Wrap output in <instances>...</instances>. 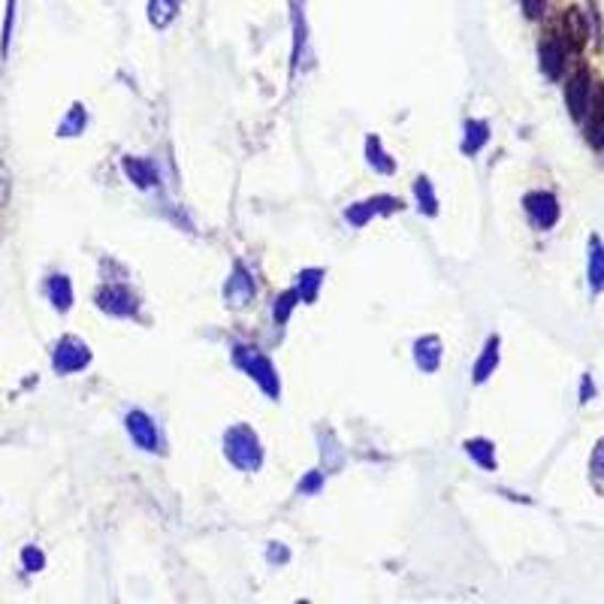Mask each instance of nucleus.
Returning a JSON list of instances; mask_svg holds the SVG:
<instances>
[{
  "label": "nucleus",
  "instance_id": "nucleus-1",
  "mask_svg": "<svg viewBox=\"0 0 604 604\" xmlns=\"http://www.w3.org/2000/svg\"><path fill=\"white\" fill-rule=\"evenodd\" d=\"M224 456L239 472H257L263 465V444H260L251 427L236 423V427L224 432Z\"/></svg>",
  "mask_w": 604,
  "mask_h": 604
},
{
  "label": "nucleus",
  "instance_id": "nucleus-2",
  "mask_svg": "<svg viewBox=\"0 0 604 604\" xmlns=\"http://www.w3.org/2000/svg\"><path fill=\"white\" fill-rule=\"evenodd\" d=\"M233 363H236V366H239V369H242L269 399H279L281 378L263 350L251 348V345H236V348H233Z\"/></svg>",
  "mask_w": 604,
  "mask_h": 604
},
{
  "label": "nucleus",
  "instance_id": "nucleus-3",
  "mask_svg": "<svg viewBox=\"0 0 604 604\" xmlns=\"http://www.w3.org/2000/svg\"><path fill=\"white\" fill-rule=\"evenodd\" d=\"M91 363V350L76 336H64L52 354V369L58 375H76Z\"/></svg>",
  "mask_w": 604,
  "mask_h": 604
},
{
  "label": "nucleus",
  "instance_id": "nucleus-4",
  "mask_svg": "<svg viewBox=\"0 0 604 604\" xmlns=\"http://www.w3.org/2000/svg\"><path fill=\"white\" fill-rule=\"evenodd\" d=\"M538 58H541V71H544L547 79L559 82L565 76V67H569L571 46L562 40V34H547L538 46Z\"/></svg>",
  "mask_w": 604,
  "mask_h": 604
},
{
  "label": "nucleus",
  "instance_id": "nucleus-5",
  "mask_svg": "<svg viewBox=\"0 0 604 604\" xmlns=\"http://www.w3.org/2000/svg\"><path fill=\"white\" fill-rule=\"evenodd\" d=\"M524 209L526 215H529V222H532L538 230L557 227L559 215H562L557 194H550V191H529L524 197Z\"/></svg>",
  "mask_w": 604,
  "mask_h": 604
},
{
  "label": "nucleus",
  "instance_id": "nucleus-6",
  "mask_svg": "<svg viewBox=\"0 0 604 604\" xmlns=\"http://www.w3.org/2000/svg\"><path fill=\"white\" fill-rule=\"evenodd\" d=\"M97 305L112 317H133L140 309V300L125 288V284H104L97 291Z\"/></svg>",
  "mask_w": 604,
  "mask_h": 604
},
{
  "label": "nucleus",
  "instance_id": "nucleus-7",
  "mask_svg": "<svg viewBox=\"0 0 604 604\" xmlns=\"http://www.w3.org/2000/svg\"><path fill=\"white\" fill-rule=\"evenodd\" d=\"M583 130H586V140L593 149H604V82H595L590 106L583 112Z\"/></svg>",
  "mask_w": 604,
  "mask_h": 604
},
{
  "label": "nucleus",
  "instance_id": "nucleus-8",
  "mask_svg": "<svg viewBox=\"0 0 604 604\" xmlns=\"http://www.w3.org/2000/svg\"><path fill=\"white\" fill-rule=\"evenodd\" d=\"M402 209V199L396 197H373L366 203H354L348 212H345V222L354 224V227H366L373 222L375 215H393V212Z\"/></svg>",
  "mask_w": 604,
  "mask_h": 604
},
{
  "label": "nucleus",
  "instance_id": "nucleus-9",
  "mask_svg": "<svg viewBox=\"0 0 604 604\" xmlns=\"http://www.w3.org/2000/svg\"><path fill=\"white\" fill-rule=\"evenodd\" d=\"M593 76L590 71H578L565 85V106H569V112L574 121H581L583 112H586V106H590V97H593Z\"/></svg>",
  "mask_w": 604,
  "mask_h": 604
},
{
  "label": "nucleus",
  "instance_id": "nucleus-10",
  "mask_svg": "<svg viewBox=\"0 0 604 604\" xmlns=\"http://www.w3.org/2000/svg\"><path fill=\"white\" fill-rule=\"evenodd\" d=\"M125 423H128L130 439H133V444H137L140 451H149V453L158 451L161 435H158V427H154V420H151L145 411H130Z\"/></svg>",
  "mask_w": 604,
  "mask_h": 604
},
{
  "label": "nucleus",
  "instance_id": "nucleus-11",
  "mask_svg": "<svg viewBox=\"0 0 604 604\" xmlns=\"http://www.w3.org/2000/svg\"><path fill=\"white\" fill-rule=\"evenodd\" d=\"M559 34L562 40L569 43L571 52H581L586 46V36H590V24H586V12L578 10V7H571L562 15V28H559Z\"/></svg>",
  "mask_w": 604,
  "mask_h": 604
},
{
  "label": "nucleus",
  "instance_id": "nucleus-12",
  "mask_svg": "<svg viewBox=\"0 0 604 604\" xmlns=\"http://www.w3.org/2000/svg\"><path fill=\"white\" fill-rule=\"evenodd\" d=\"M442 338L439 336H423L418 338V345H414V363H418V369L423 373H435L439 366H442Z\"/></svg>",
  "mask_w": 604,
  "mask_h": 604
},
{
  "label": "nucleus",
  "instance_id": "nucleus-13",
  "mask_svg": "<svg viewBox=\"0 0 604 604\" xmlns=\"http://www.w3.org/2000/svg\"><path fill=\"white\" fill-rule=\"evenodd\" d=\"M499 350H501V338L489 336L487 345H484V350H481V357H477L475 369H472V381L484 384L489 375L499 369V357H501Z\"/></svg>",
  "mask_w": 604,
  "mask_h": 604
},
{
  "label": "nucleus",
  "instance_id": "nucleus-14",
  "mask_svg": "<svg viewBox=\"0 0 604 604\" xmlns=\"http://www.w3.org/2000/svg\"><path fill=\"white\" fill-rule=\"evenodd\" d=\"M257 291L255 279L248 276V269L242 267V263H236V269H233L230 281H227V300H230V305H245V302L251 300Z\"/></svg>",
  "mask_w": 604,
  "mask_h": 604
},
{
  "label": "nucleus",
  "instance_id": "nucleus-15",
  "mask_svg": "<svg viewBox=\"0 0 604 604\" xmlns=\"http://www.w3.org/2000/svg\"><path fill=\"white\" fill-rule=\"evenodd\" d=\"M125 173L133 185L140 187H154L158 185V170L154 163L145 161V158H125Z\"/></svg>",
  "mask_w": 604,
  "mask_h": 604
},
{
  "label": "nucleus",
  "instance_id": "nucleus-16",
  "mask_svg": "<svg viewBox=\"0 0 604 604\" xmlns=\"http://www.w3.org/2000/svg\"><path fill=\"white\" fill-rule=\"evenodd\" d=\"M48 302L58 309V312H71L73 305V284L67 276H48L46 281Z\"/></svg>",
  "mask_w": 604,
  "mask_h": 604
},
{
  "label": "nucleus",
  "instance_id": "nucleus-17",
  "mask_svg": "<svg viewBox=\"0 0 604 604\" xmlns=\"http://www.w3.org/2000/svg\"><path fill=\"white\" fill-rule=\"evenodd\" d=\"M590 291H604V242L598 236H590Z\"/></svg>",
  "mask_w": 604,
  "mask_h": 604
},
{
  "label": "nucleus",
  "instance_id": "nucleus-18",
  "mask_svg": "<svg viewBox=\"0 0 604 604\" xmlns=\"http://www.w3.org/2000/svg\"><path fill=\"white\" fill-rule=\"evenodd\" d=\"M179 7H182V0H149V22L158 31L170 28L175 15H179Z\"/></svg>",
  "mask_w": 604,
  "mask_h": 604
},
{
  "label": "nucleus",
  "instance_id": "nucleus-19",
  "mask_svg": "<svg viewBox=\"0 0 604 604\" xmlns=\"http://www.w3.org/2000/svg\"><path fill=\"white\" fill-rule=\"evenodd\" d=\"M366 161H369V166H373V170H378L381 175L396 173V161L390 158V154H387V151H384V145L378 137H369V140H366Z\"/></svg>",
  "mask_w": 604,
  "mask_h": 604
},
{
  "label": "nucleus",
  "instance_id": "nucleus-20",
  "mask_svg": "<svg viewBox=\"0 0 604 604\" xmlns=\"http://www.w3.org/2000/svg\"><path fill=\"white\" fill-rule=\"evenodd\" d=\"M489 142V125L487 121H465L463 151L465 154H477Z\"/></svg>",
  "mask_w": 604,
  "mask_h": 604
},
{
  "label": "nucleus",
  "instance_id": "nucleus-21",
  "mask_svg": "<svg viewBox=\"0 0 604 604\" xmlns=\"http://www.w3.org/2000/svg\"><path fill=\"white\" fill-rule=\"evenodd\" d=\"M465 453H468L481 468H487V472L496 468V447H493V442H487V439H472V442H465Z\"/></svg>",
  "mask_w": 604,
  "mask_h": 604
},
{
  "label": "nucleus",
  "instance_id": "nucleus-22",
  "mask_svg": "<svg viewBox=\"0 0 604 604\" xmlns=\"http://www.w3.org/2000/svg\"><path fill=\"white\" fill-rule=\"evenodd\" d=\"M324 284V272L321 269H305L300 276V284H296V293H300L302 302H314L317 300V291Z\"/></svg>",
  "mask_w": 604,
  "mask_h": 604
},
{
  "label": "nucleus",
  "instance_id": "nucleus-23",
  "mask_svg": "<svg viewBox=\"0 0 604 604\" xmlns=\"http://www.w3.org/2000/svg\"><path fill=\"white\" fill-rule=\"evenodd\" d=\"M414 197H418L423 215H435L439 212V199H435V191H432V182L427 175H420L418 182H414Z\"/></svg>",
  "mask_w": 604,
  "mask_h": 604
},
{
  "label": "nucleus",
  "instance_id": "nucleus-24",
  "mask_svg": "<svg viewBox=\"0 0 604 604\" xmlns=\"http://www.w3.org/2000/svg\"><path fill=\"white\" fill-rule=\"evenodd\" d=\"M300 305V293H296V288L288 293H281L279 300H276V305H272V317H276V324H288L291 321V312Z\"/></svg>",
  "mask_w": 604,
  "mask_h": 604
},
{
  "label": "nucleus",
  "instance_id": "nucleus-25",
  "mask_svg": "<svg viewBox=\"0 0 604 604\" xmlns=\"http://www.w3.org/2000/svg\"><path fill=\"white\" fill-rule=\"evenodd\" d=\"M85 125H88V112H85V109L76 104L71 109V116L61 121L58 133H61V137H79L82 130H85Z\"/></svg>",
  "mask_w": 604,
  "mask_h": 604
},
{
  "label": "nucleus",
  "instance_id": "nucleus-26",
  "mask_svg": "<svg viewBox=\"0 0 604 604\" xmlns=\"http://www.w3.org/2000/svg\"><path fill=\"white\" fill-rule=\"evenodd\" d=\"M12 22H15V0H7V15H3V34H0V55H10L12 43Z\"/></svg>",
  "mask_w": 604,
  "mask_h": 604
},
{
  "label": "nucleus",
  "instance_id": "nucleus-27",
  "mask_svg": "<svg viewBox=\"0 0 604 604\" xmlns=\"http://www.w3.org/2000/svg\"><path fill=\"white\" fill-rule=\"evenodd\" d=\"M22 565L28 571H43V565H46V557H43V550H40V547H24V550H22Z\"/></svg>",
  "mask_w": 604,
  "mask_h": 604
},
{
  "label": "nucleus",
  "instance_id": "nucleus-28",
  "mask_svg": "<svg viewBox=\"0 0 604 604\" xmlns=\"http://www.w3.org/2000/svg\"><path fill=\"white\" fill-rule=\"evenodd\" d=\"M590 468H593V477L602 484L604 481V439H598L595 442V451H593V460H590Z\"/></svg>",
  "mask_w": 604,
  "mask_h": 604
},
{
  "label": "nucleus",
  "instance_id": "nucleus-29",
  "mask_svg": "<svg viewBox=\"0 0 604 604\" xmlns=\"http://www.w3.org/2000/svg\"><path fill=\"white\" fill-rule=\"evenodd\" d=\"M524 3V15L529 22H538L547 10V0H520Z\"/></svg>",
  "mask_w": 604,
  "mask_h": 604
},
{
  "label": "nucleus",
  "instance_id": "nucleus-30",
  "mask_svg": "<svg viewBox=\"0 0 604 604\" xmlns=\"http://www.w3.org/2000/svg\"><path fill=\"white\" fill-rule=\"evenodd\" d=\"M321 487H324V475L321 472H312V475L300 481V493H317Z\"/></svg>",
  "mask_w": 604,
  "mask_h": 604
},
{
  "label": "nucleus",
  "instance_id": "nucleus-31",
  "mask_svg": "<svg viewBox=\"0 0 604 604\" xmlns=\"http://www.w3.org/2000/svg\"><path fill=\"white\" fill-rule=\"evenodd\" d=\"M590 396H593V378H590V375H583V390H581V402H590Z\"/></svg>",
  "mask_w": 604,
  "mask_h": 604
},
{
  "label": "nucleus",
  "instance_id": "nucleus-32",
  "mask_svg": "<svg viewBox=\"0 0 604 604\" xmlns=\"http://www.w3.org/2000/svg\"><path fill=\"white\" fill-rule=\"evenodd\" d=\"M269 559H276V562H279V559H281V562H284V559H288V550H284V547H281V550H279V547H272V553H269Z\"/></svg>",
  "mask_w": 604,
  "mask_h": 604
}]
</instances>
